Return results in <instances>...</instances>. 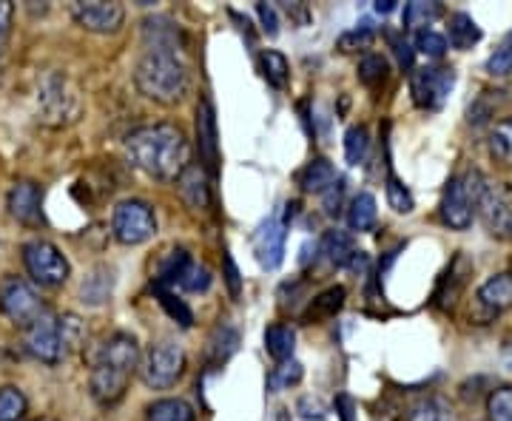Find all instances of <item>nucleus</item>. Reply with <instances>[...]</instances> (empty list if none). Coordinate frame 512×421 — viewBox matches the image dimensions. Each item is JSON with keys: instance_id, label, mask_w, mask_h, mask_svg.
<instances>
[{"instance_id": "20", "label": "nucleus", "mask_w": 512, "mask_h": 421, "mask_svg": "<svg viewBox=\"0 0 512 421\" xmlns=\"http://www.w3.org/2000/svg\"><path fill=\"white\" fill-rule=\"evenodd\" d=\"M447 37H450V46H453V49L467 52V49H473L478 40H481V29H478V23L470 18V15L456 12V15H450Z\"/></svg>"}, {"instance_id": "49", "label": "nucleus", "mask_w": 512, "mask_h": 421, "mask_svg": "<svg viewBox=\"0 0 512 421\" xmlns=\"http://www.w3.org/2000/svg\"><path fill=\"white\" fill-rule=\"evenodd\" d=\"M342 407H345V413H342V416H345V421H350V402H348V399H342Z\"/></svg>"}, {"instance_id": "1", "label": "nucleus", "mask_w": 512, "mask_h": 421, "mask_svg": "<svg viewBox=\"0 0 512 421\" xmlns=\"http://www.w3.org/2000/svg\"><path fill=\"white\" fill-rule=\"evenodd\" d=\"M126 157L134 168L146 171L154 180H180L188 168L191 148L183 129L171 123H154L128 134Z\"/></svg>"}, {"instance_id": "18", "label": "nucleus", "mask_w": 512, "mask_h": 421, "mask_svg": "<svg viewBox=\"0 0 512 421\" xmlns=\"http://www.w3.org/2000/svg\"><path fill=\"white\" fill-rule=\"evenodd\" d=\"M322 254L328 259L333 268H348L359 259V251L353 245V239L345 231H328L322 237Z\"/></svg>"}, {"instance_id": "17", "label": "nucleus", "mask_w": 512, "mask_h": 421, "mask_svg": "<svg viewBox=\"0 0 512 421\" xmlns=\"http://www.w3.org/2000/svg\"><path fill=\"white\" fill-rule=\"evenodd\" d=\"M473 274V262L464 257V254H458L453 259V265L447 268V274L441 279V288L436 293V299H439L441 308H453L458 302V296H461V288L467 285V276Z\"/></svg>"}, {"instance_id": "15", "label": "nucleus", "mask_w": 512, "mask_h": 421, "mask_svg": "<svg viewBox=\"0 0 512 421\" xmlns=\"http://www.w3.org/2000/svg\"><path fill=\"white\" fill-rule=\"evenodd\" d=\"M197 146H200V157L205 168L211 174H217L220 168V134H217V114L208 100H202L197 109Z\"/></svg>"}, {"instance_id": "10", "label": "nucleus", "mask_w": 512, "mask_h": 421, "mask_svg": "<svg viewBox=\"0 0 512 421\" xmlns=\"http://www.w3.org/2000/svg\"><path fill=\"white\" fill-rule=\"evenodd\" d=\"M456 86V72L447 69V66H430V69H419V72L410 77V94H413V103L419 109L436 111L447 103V97Z\"/></svg>"}, {"instance_id": "6", "label": "nucleus", "mask_w": 512, "mask_h": 421, "mask_svg": "<svg viewBox=\"0 0 512 421\" xmlns=\"http://www.w3.org/2000/svg\"><path fill=\"white\" fill-rule=\"evenodd\" d=\"M185 370V350L171 342V339H163L157 345H151L143 362H140V379L146 382L151 390H168L180 382Z\"/></svg>"}, {"instance_id": "30", "label": "nucleus", "mask_w": 512, "mask_h": 421, "mask_svg": "<svg viewBox=\"0 0 512 421\" xmlns=\"http://www.w3.org/2000/svg\"><path fill=\"white\" fill-rule=\"evenodd\" d=\"M490 154L498 163H512V120L495 123L490 131Z\"/></svg>"}, {"instance_id": "9", "label": "nucleus", "mask_w": 512, "mask_h": 421, "mask_svg": "<svg viewBox=\"0 0 512 421\" xmlns=\"http://www.w3.org/2000/svg\"><path fill=\"white\" fill-rule=\"evenodd\" d=\"M478 217L495 239H512V185L484 180L478 197Z\"/></svg>"}, {"instance_id": "43", "label": "nucleus", "mask_w": 512, "mask_h": 421, "mask_svg": "<svg viewBox=\"0 0 512 421\" xmlns=\"http://www.w3.org/2000/svg\"><path fill=\"white\" fill-rule=\"evenodd\" d=\"M342 194H345V180H342V177H339V180H336V183L330 185L328 191L322 194V197H325V211H328L330 217H333V214H339V205H342Z\"/></svg>"}, {"instance_id": "50", "label": "nucleus", "mask_w": 512, "mask_h": 421, "mask_svg": "<svg viewBox=\"0 0 512 421\" xmlns=\"http://www.w3.org/2000/svg\"><path fill=\"white\" fill-rule=\"evenodd\" d=\"M32 421H55V419H46V416H43V419H32Z\"/></svg>"}, {"instance_id": "5", "label": "nucleus", "mask_w": 512, "mask_h": 421, "mask_svg": "<svg viewBox=\"0 0 512 421\" xmlns=\"http://www.w3.org/2000/svg\"><path fill=\"white\" fill-rule=\"evenodd\" d=\"M481 185H484V177L478 171H467V174L453 177L444 188V197H441V220L456 231H467L473 225V217L478 214Z\"/></svg>"}, {"instance_id": "35", "label": "nucleus", "mask_w": 512, "mask_h": 421, "mask_svg": "<svg viewBox=\"0 0 512 421\" xmlns=\"http://www.w3.org/2000/svg\"><path fill=\"white\" fill-rule=\"evenodd\" d=\"M359 80L370 86V89H379L384 80H387V60L382 55H367L359 63Z\"/></svg>"}, {"instance_id": "38", "label": "nucleus", "mask_w": 512, "mask_h": 421, "mask_svg": "<svg viewBox=\"0 0 512 421\" xmlns=\"http://www.w3.org/2000/svg\"><path fill=\"white\" fill-rule=\"evenodd\" d=\"M487 72L495 74V77L512 74V32L504 37V43L490 55V60H487Z\"/></svg>"}, {"instance_id": "47", "label": "nucleus", "mask_w": 512, "mask_h": 421, "mask_svg": "<svg viewBox=\"0 0 512 421\" xmlns=\"http://www.w3.org/2000/svg\"><path fill=\"white\" fill-rule=\"evenodd\" d=\"M9 23H12V6L9 3H0V37L6 35Z\"/></svg>"}, {"instance_id": "22", "label": "nucleus", "mask_w": 512, "mask_h": 421, "mask_svg": "<svg viewBox=\"0 0 512 421\" xmlns=\"http://www.w3.org/2000/svg\"><path fill=\"white\" fill-rule=\"evenodd\" d=\"M265 348L268 353L274 356L276 362L282 365V362H291L293 348H296V330L291 325H271V328L265 330Z\"/></svg>"}, {"instance_id": "27", "label": "nucleus", "mask_w": 512, "mask_h": 421, "mask_svg": "<svg viewBox=\"0 0 512 421\" xmlns=\"http://www.w3.org/2000/svg\"><path fill=\"white\" fill-rule=\"evenodd\" d=\"M259 63H262L265 80H268L274 89H285V86H288V80H291V66H288V60L279 55V52H262Z\"/></svg>"}, {"instance_id": "4", "label": "nucleus", "mask_w": 512, "mask_h": 421, "mask_svg": "<svg viewBox=\"0 0 512 421\" xmlns=\"http://www.w3.org/2000/svg\"><path fill=\"white\" fill-rule=\"evenodd\" d=\"M80 336H83V328H80L77 316H72V313L55 316V313L46 311L26 328L23 345L40 362L57 365L69 356V350L77 348Z\"/></svg>"}, {"instance_id": "44", "label": "nucleus", "mask_w": 512, "mask_h": 421, "mask_svg": "<svg viewBox=\"0 0 512 421\" xmlns=\"http://www.w3.org/2000/svg\"><path fill=\"white\" fill-rule=\"evenodd\" d=\"M256 12H259V20H262L265 32L274 37L276 32H279V20H276L274 6H268V3H259V6H256Z\"/></svg>"}, {"instance_id": "37", "label": "nucleus", "mask_w": 512, "mask_h": 421, "mask_svg": "<svg viewBox=\"0 0 512 421\" xmlns=\"http://www.w3.org/2000/svg\"><path fill=\"white\" fill-rule=\"evenodd\" d=\"M177 285L188 293L208 291V285H211V271H208V265L191 262V265L185 268V274L180 276V282H177Z\"/></svg>"}, {"instance_id": "28", "label": "nucleus", "mask_w": 512, "mask_h": 421, "mask_svg": "<svg viewBox=\"0 0 512 421\" xmlns=\"http://www.w3.org/2000/svg\"><path fill=\"white\" fill-rule=\"evenodd\" d=\"M239 345V336L237 330L231 328H220L214 330V336L208 339V359H211V365H222Z\"/></svg>"}, {"instance_id": "16", "label": "nucleus", "mask_w": 512, "mask_h": 421, "mask_svg": "<svg viewBox=\"0 0 512 421\" xmlns=\"http://www.w3.org/2000/svg\"><path fill=\"white\" fill-rule=\"evenodd\" d=\"M40 202L43 194L35 183H15V188L9 191V214L18 222H32L40 220Z\"/></svg>"}, {"instance_id": "7", "label": "nucleus", "mask_w": 512, "mask_h": 421, "mask_svg": "<svg viewBox=\"0 0 512 421\" xmlns=\"http://www.w3.org/2000/svg\"><path fill=\"white\" fill-rule=\"evenodd\" d=\"M23 265L29 276L46 285V288H55V285H63L69 279V259L63 257V251L57 248L55 242L49 239H32L23 245Z\"/></svg>"}, {"instance_id": "21", "label": "nucleus", "mask_w": 512, "mask_h": 421, "mask_svg": "<svg viewBox=\"0 0 512 421\" xmlns=\"http://www.w3.org/2000/svg\"><path fill=\"white\" fill-rule=\"evenodd\" d=\"M336 180H339L336 177V168L328 160H313V163H308L299 171V185L305 191H313V194H325Z\"/></svg>"}, {"instance_id": "33", "label": "nucleus", "mask_w": 512, "mask_h": 421, "mask_svg": "<svg viewBox=\"0 0 512 421\" xmlns=\"http://www.w3.org/2000/svg\"><path fill=\"white\" fill-rule=\"evenodd\" d=\"M367 151H370V134L365 126H353L345 134V157L348 163L362 165L367 160Z\"/></svg>"}, {"instance_id": "24", "label": "nucleus", "mask_w": 512, "mask_h": 421, "mask_svg": "<svg viewBox=\"0 0 512 421\" xmlns=\"http://www.w3.org/2000/svg\"><path fill=\"white\" fill-rule=\"evenodd\" d=\"M441 15H444V6L441 3L413 0V3L404 6V29H421V32H427V26H433Z\"/></svg>"}, {"instance_id": "34", "label": "nucleus", "mask_w": 512, "mask_h": 421, "mask_svg": "<svg viewBox=\"0 0 512 421\" xmlns=\"http://www.w3.org/2000/svg\"><path fill=\"white\" fill-rule=\"evenodd\" d=\"M487 419L490 421H512V385L498 387L487 399Z\"/></svg>"}, {"instance_id": "14", "label": "nucleus", "mask_w": 512, "mask_h": 421, "mask_svg": "<svg viewBox=\"0 0 512 421\" xmlns=\"http://www.w3.org/2000/svg\"><path fill=\"white\" fill-rule=\"evenodd\" d=\"M512 308V274H495L490 276L476 291V308L473 319L478 322H490L495 316Z\"/></svg>"}, {"instance_id": "32", "label": "nucleus", "mask_w": 512, "mask_h": 421, "mask_svg": "<svg viewBox=\"0 0 512 421\" xmlns=\"http://www.w3.org/2000/svg\"><path fill=\"white\" fill-rule=\"evenodd\" d=\"M111 293V271L109 268H97L86 282H83V302L100 305L106 302V296Z\"/></svg>"}, {"instance_id": "29", "label": "nucleus", "mask_w": 512, "mask_h": 421, "mask_svg": "<svg viewBox=\"0 0 512 421\" xmlns=\"http://www.w3.org/2000/svg\"><path fill=\"white\" fill-rule=\"evenodd\" d=\"M342 305H345V288H330V291H325L322 296L313 299L308 319H313V322L330 319V316H336V313L342 311Z\"/></svg>"}, {"instance_id": "23", "label": "nucleus", "mask_w": 512, "mask_h": 421, "mask_svg": "<svg viewBox=\"0 0 512 421\" xmlns=\"http://www.w3.org/2000/svg\"><path fill=\"white\" fill-rule=\"evenodd\" d=\"M180 185V194H183V200L191 205V208H208V200H211V194H208V183H205V177H202V171L197 168H185V174L177 180Z\"/></svg>"}, {"instance_id": "40", "label": "nucleus", "mask_w": 512, "mask_h": 421, "mask_svg": "<svg viewBox=\"0 0 512 421\" xmlns=\"http://www.w3.org/2000/svg\"><path fill=\"white\" fill-rule=\"evenodd\" d=\"M373 40H376V35L370 29H353V32H345V35L339 37L336 46H339V52L350 55V52H359V49H370Z\"/></svg>"}, {"instance_id": "2", "label": "nucleus", "mask_w": 512, "mask_h": 421, "mask_svg": "<svg viewBox=\"0 0 512 421\" xmlns=\"http://www.w3.org/2000/svg\"><path fill=\"white\" fill-rule=\"evenodd\" d=\"M89 387L92 396L100 404H117L126 396L128 379L134 376V370L140 367V345L131 333H111L103 342H97L89 353Z\"/></svg>"}, {"instance_id": "39", "label": "nucleus", "mask_w": 512, "mask_h": 421, "mask_svg": "<svg viewBox=\"0 0 512 421\" xmlns=\"http://www.w3.org/2000/svg\"><path fill=\"white\" fill-rule=\"evenodd\" d=\"M302 365L299 362H282L279 367H274V373H271V387L274 390H285V387L299 385V379H302Z\"/></svg>"}, {"instance_id": "8", "label": "nucleus", "mask_w": 512, "mask_h": 421, "mask_svg": "<svg viewBox=\"0 0 512 421\" xmlns=\"http://www.w3.org/2000/svg\"><path fill=\"white\" fill-rule=\"evenodd\" d=\"M111 231L123 245H143L157 234V217L154 208L143 200H123L114 208Z\"/></svg>"}, {"instance_id": "46", "label": "nucleus", "mask_w": 512, "mask_h": 421, "mask_svg": "<svg viewBox=\"0 0 512 421\" xmlns=\"http://www.w3.org/2000/svg\"><path fill=\"white\" fill-rule=\"evenodd\" d=\"M393 40V46H396V55H399V60H402V66H413V52H410V43L407 40H402V37H390Z\"/></svg>"}, {"instance_id": "11", "label": "nucleus", "mask_w": 512, "mask_h": 421, "mask_svg": "<svg viewBox=\"0 0 512 421\" xmlns=\"http://www.w3.org/2000/svg\"><path fill=\"white\" fill-rule=\"evenodd\" d=\"M0 311L6 313L12 322L29 328L35 319H40V316L46 313V308H43V302L37 299L35 288H32L29 282L12 276V279H6L3 288H0Z\"/></svg>"}, {"instance_id": "42", "label": "nucleus", "mask_w": 512, "mask_h": 421, "mask_svg": "<svg viewBox=\"0 0 512 421\" xmlns=\"http://www.w3.org/2000/svg\"><path fill=\"white\" fill-rule=\"evenodd\" d=\"M157 296H160V302H163L165 311L171 313V316H174V319H177V322H180L183 328H191V322H194V316H191V311L185 308L183 302H180V299H177L174 293L165 291V288H157Z\"/></svg>"}, {"instance_id": "12", "label": "nucleus", "mask_w": 512, "mask_h": 421, "mask_svg": "<svg viewBox=\"0 0 512 421\" xmlns=\"http://www.w3.org/2000/svg\"><path fill=\"white\" fill-rule=\"evenodd\" d=\"M285 239H288V222L282 214H274L256 228L254 254L256 262L265 271H276L285 259Z\"/></svg>"}, {"instance_id": "25", "label": "nucleus", "mask_w": 512, "mask_h": 421, "mask_svg": "<svg viewBox=\"0 0 512 421\" xmlns=\"http://www.w3.org/2000/svg\"><path fill=\"white\" fill-rule=\"evenodd\" d=\"M148 421H194L191 404L183 399H160L146 410Z\"/></svg>"}, {"instance_id": "41", "label": "nucleus", "mask_w": 512, "mask_h": 421, "mask_svg": "<svg viewBox=\"0 0 512 421\" xmlns=\"http://www.w3.org/2000/svg\"><path fill=\"white\" fill-rule=\"evenodd\" d=\"M416 49L427 57H444V52H447V37L439 35V32H433V29L419 32V35H416Z\"/></svg>"}, {"instance_id": "19", "label": "nucleus", "mask_w": 512, "mask_h": 421, "mask_svg": "<svg viewBox=\"0 0 512 421\" xmlns=\"http://www.w3.org/2000/svg\"><path fill=\"white\" fill-rule=\"evenodd\" d=\"M376 220H379L376 197H373V194H367V191L356 194V197L350 200V208H348L350 231H359V234L373 231V228H376Z\"/></svg>"}, {"instance_id": "13", "label": "nucleus", "mask_w": 512, "mask_h": 421, "mask_svg": "<svg viewBox=\"0 0 512 421\" xmlns=\"http://www.w3.org/2000/svg\"><path fill=\"white\" fill-rule=\"evenodd\" d=\"M72 18L89 32L111 35L123 26L126 9L120 3H111V0H80L72 6Z\"/></svg>"}, {"instance_id": "31", "label": "nucleus", "mask_w": 512, "mask_h": 421, "mask_svg": "<svg viewBox=\"0 0 512 421\" xmlns=\"http://www.w3.org/2000/svg\"><path fill=\"white\" fill-rule=\"evenodd\" d=\"M26 396L18 387H0V421H20L26 416Z\"/></svg>"}, {"instance_id": "45", "label": "nucleus", "mask_w": 512, "mask_h": 421, "mask_svg": "<svg viewBox=\"0 0 512 421\" xmlns=\"http://www.w3.org/2000/svg\"><path fill=\"white\" fill-rule=\"evenodd\" d=\"M225 282H228L231 296H239V291H242V279H239V271L237 265H234V259H231V254H225Z\"/></svg>"}, {"instance_id": "26", "label": "nucleus", "mask_w": 512, "mask_h": 421, "mask_svg": "<svg viewBox=\"0 0 512 421\" xmlns=\"http://www.w3.org/2000/svg\"><path fill=\"white\" fill-rule=\"evenodd\" d=\"M407 421H456L453 419V407L439 399V396H427L410 407Z\"/></svg>"}, {"instance_id": "48", "label": "nucleus", "mask_w": 512, "mask_h": 421, "mask_svg": "<svg viewBox=\"0 0 512 421\" xmlns=\"http://www.w3.org/2000/svg\"><path fill=\"white\" fill-rule=\"evenodd\" d=\"M390 9H396V0H379L376 3V12H390Z\"/></svg>"}, {"instance_id": "36", "label": "nucleus", "mask_w": 512, "mask_h": 421, "mask_svg": "<svg viewBox=\"0 0 512 421\" xmlns=\"http://www.w3.org/2000/svg\"><path fill=\"white\" fill-rule=\"evenodd\" d=\"M387 202H390V208L399 211V214H410V211H413V194L404 188L402 180H399L393 171L387 174Z\"/></svg>"}, {"instance_id": "3", "label": "nucleus", "mask_w": 512, "mask_h": 421, "mask_svg": "<svg viewBox=\"0 0 512 421\" xmlns=\"http://www.w3.org/2000/svg\"><path fill=\"white\" fill-rule=\"evenodd\" d=\"M134 83L148 100L177 106L191 86V74L183 55L177 52V43H148V49L134 66Z\"/></svg>"}]
</instances>
